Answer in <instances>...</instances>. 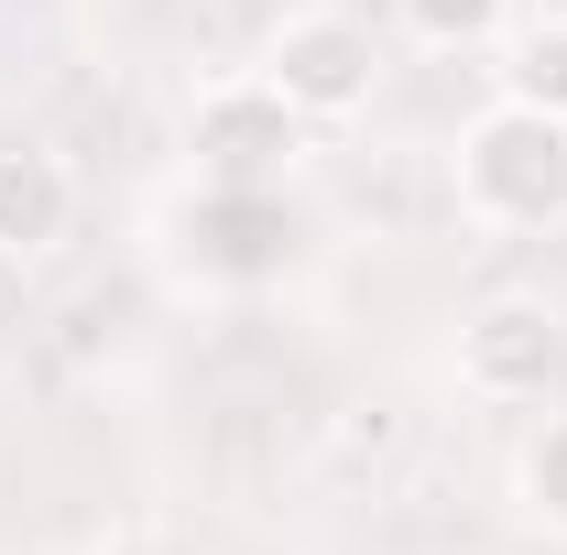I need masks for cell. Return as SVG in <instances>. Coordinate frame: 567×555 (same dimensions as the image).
Returning a JSON list of instances; mask_svg holds the SVG:
<instances>
[{
  "label": "cell",
  "mask_w": 567,
  "mask_h": 555,
  "mask_svg": "<svg viewBox=\"0 0 567 555\" xmlns=\"http://www.w3.org/2000/svg\"><path fill=\"white\" fill-rule=\"evenodd\" d=\"M251 76L274 87L306 132H328V121H360V109H371L382 44H371L360 11H284L274 33H262V66H251Z\"/></svg>",
  "instance_id": "cell-3"
},
{
  "label": "cell",
  "mask_w": 567,
  "mask_h": 555,
  "mask_svg": "<svg viewBox=\"0 0 567 555\" xmlns=\"http://www.w3.org/2000/svg\"><path fill=\"white\" fill-rule=\"evenodd\" d=\"M513 490H524V512H535L546 534H567V415H546L535 436H524V469H513Z\"/></svg>",
  "instance_id": "cell-9"
},
{
  "label": "cell",
  "mask_w": 567,
  "mask_h": 555,
  "mask_svg": "<svg viewBox=\"0 0 567 555\" xmlns=\"http://www.w3.org/2000/svg\"><path fill=\"white\" fill-rule=\"evenodd\" d=\"M186 164H197V186H295L306 121L284 109L262 76H218L186 109Z\"/></svg>",
  "instance_id": "cell-4"
},
{
  "label": "cell",
  "mask_w": 567,
  "mask_h": 555,
  "mask_svg": "<svg viewBox=\"0 0 567 555\" xmlns=\"http://www.w3.org/2000/svg\"><path fill=\"white\" fill-rule=\"evenodd\" d=\"M502 98H524V109H557L567 121V11L546 22H524V33H502Z\"/></svg>",
  "instance_id": "cell-7"
},
{
  "label": "cell",
  "mask_w": 567,
  "mask_h": 555,
  "mask_svg": "<svg viewBox=\"0 0 567 555\" xmlns=\"http://www.w3.org/2000/svg\"><path fill=\"white\" fill-rule=\"evenodd\" d=\"M393 22L415 44H436V55H470V44H502L513 0H393Z\"/></svg>",
  "instance_id": "cell-8"
},
{
  "label": "cell",
  "mask_w": 567,
  "mask_h": 555,
  "mask_svg": "<svg viewBox=\"0 0 567 555\" xmlns=\"http://www.w3.org/2000/svg\"><path fill=\"white\" fill-rule=\"evenodd\" d=\"M76 229V175L44 142H0V262H44Z\"/></svg>",
  "instance_id": "cell-6"
},
{
  "label": "cell",
  "mask_w": 567,
  "mask_h": 555,
  "mask_svg": "<svg viewBox=\"0 0 567 555\" xmlns=\"http://www.w3.org/2000/svg\"><path fill=\"white\" fill-rule=\"evenodd\" d=\"M458 208L481 229H513V240H546L567 229V121L557 109H524V98H492L470 132H458Z\"/></svg>",
  "instance_id": "cell-1"
},
{
  "label": "cell",
  "mask_w": 567,
  "mask_h": 555,
  "mask_svg": "<svg viewBox=\"0 0 567 555\" xmlns=\"http://www.w3.org/2000/svg\"><path fill=\"white\" fill-rule=\"evenodd\" d=\"M175 262L218 294H262L306 262V218L284 186H197L186 218H175Z\"/></svg>",
  "instance_id": "cell-2"
},
{
  "label": "cell",
  "mask_w": 567,
  "mask_h": 555,
  "mask_svg": "<svg viewBox=\"0 0 567 555\" xmlns=\"http://www.w3.org/2000/svg\"><path fill=\"white\" fill-rule=\"evenodd\" d=\"M458 381L481 404H546L567 381V316L546 294H492L481 316H458Z\"/></svg>",
  "instance_id": "cell-5"
}]
</instances>
